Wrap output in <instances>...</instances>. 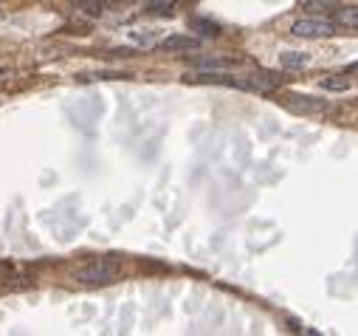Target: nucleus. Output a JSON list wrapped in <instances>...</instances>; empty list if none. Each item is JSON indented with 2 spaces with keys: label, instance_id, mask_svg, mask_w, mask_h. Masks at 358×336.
<instances>
[{
  "label": "nucleus",
  "instance_id": "nucleus-1",
  "mask_svg": "<svg viewBox=\"0 0 358 336\" xmlns=\"http://www.w3.org/2000/svg\"><path fill=\"white\" fill-rule=\"evenodd\" d=\"M116 274H119V272H116L110 263H105V260H94V263H87V266H82V269L73 272V277H76L79 283H87V286L113 283Z\"/></svg>",
  "mask_w": 358,
  "mask_h": 336
},
{
  "label": "nucleus",
  "instance_id": "nucleus-2",
  "mask_svg": "<svg viewBox=\"0 0 358 336\" xmlns=\"http://www.w3.org/2000/svg\"><path fill=\"white\" fill-rule=\"evenodd\" d=\"M336 31H338V29H336V23H330V20H296L294 29H291L294 37H308V40L333 37Z\"/></svg>",
  "mask_w": 358,
  "mask_h": 336
},
{
  "label": "nucleus",
  "instance_id": "nucleus-3",
  "mask_svg": "<svg viewBox=\"0 0 358 336\" xmlns=\"http://www.w3.org/2000/svg\"><path fill=\"white\" fill-rule=\"evenodd\" d=\"M277 85H280V76L268 74V71H257V74H251V76L237 79V88H245V91H259V94H271Z\"/></svg>",
  "mask_w": 358,
  "mask_h": 336
},
{
  "label": "nucleus",
  "instance_id": "nucleus-4",
  "mask_svg": "<svg viewBox=\"0 0 358 336\" xmlns=\"http://www.w3.org/2000/svg\"><path fill=\"white\" fill-rule=\"evenodd\" d=\"M161 48L164 51H195V48H201V40H195L189 34H175V37H166L161 43Z\"/></svg>",
  "mask_w": 358,
  "mask_h": 336
},
{
  "label": "nucleus",
  "instance_id": "nucleus-5",
  "mask_svg": "<svg viewBox=\"0 0 358 336\" xmlns=\"http://www.w3.org/2000/svg\"><path fill=\"white\" fill-rule=\"evenodd\" d=\"M280 65L291 68V71H299V68L308 65V54L305 51H285V54H280Z\"/></svg>",
  "mask_w": 358,
  "mask_h": 336
},
{
  "label": "nucleus",
  "instance_id": "nucleus-6",
  "mask_svg": "<svg viewBox=\"0 0 358 336\" xmlns=\"http://www.w3.org/2000/svg\"><path fill=\"white\" fill-rule=\"evenodd\" d=\"M76 6L87 18H102V0H76Z\"/></svg>",
  "mask_w": 358,
  "mask_h": 336
},
{
  "label": "nucleus",
  "instance_id": "nucleus-7",
  "mask_svg": "<svg viewBox=\"0 0 358 336\" xmlns=\"http://www.w3.org/2000/svg\"><path fill=\"white\" fill-rule=\"evenodd\" d=\"M322 88H327V91H347L350 88V79H344V76H324L322 79Z\"/></svg>",
  "mask_w": 358,
  "mask_h": 336
},
{
  "label": "nucleus",
  "instance_id": "nucleus-8",
  "mask_svg": "<svg viewBox=\"0 0 358 336\" xmlns=\"http://www.w3.org/2000/svg\"><path fill=\"white\" fill-rule=\"evenodd\" d=\"M172 4H175V0H147V9L152 15H169Z\"/></svg>",
  "mask_w": 358,
  "mask_h": 336
},
{
  "label": "nucleus",
  "instance_id": "nucleus-9",
  "mask_svg": "<svg viewBox=\"0 0 358 336\" xmlns=\"http://www.w3.org/2000/svg\"><path fill=\"white\" fill-rule=\"evenodd\" d=\"M336 18H338V23H344V26H350V29H358V15H355V9H341Z\"/></svg>",
  "mask_w": 358,
  "mask_h": 336
},
{
  "label": "nucleus",
  "instance_id": "nucleus-10",
  "mask_svg": "<svg viewBox=\"0 0 358 336\" xmlns=\"http://www.w3.org/2000/svg\"><path fill=\"white\" fill-rule=\"evenodd\" d=\"M192 29L206 31L209 37H217V34H220V26H217V23H209V20H192Z\"/></svg>",
  "mask_w": 358,
  "mask_h": 336
},
{
  "label": "nucleus",
  "instance_id": "nucleus-11",
  "mask_svg": "<svg viewBox=\"0 0 358 336\" xmlns=\"http://www.w3.org/2000/svg\"><path fill=\"white\" fill-rule=\"evenodd\" d=\"M198 65L201 68H226L229 59H198Z\"/></svg>",
  "mask_w": 358,
  "mask_h": 336
},
{
  "label": "nucleus",
  "instance_id": "nucleus-12",
  "mask_svg": "<svg viewBox=\"0 0 358 336\" xmlns=\"http://www.w3.org/2000/svg\"><path fill=\"white\" fill-rule=\"evenodd\" d=\"M3 74H6V71H3V68H0V76H3Z\"/></svg>",
  "mask_w": 358,
  "mask_h": 336
}]
</instances>
